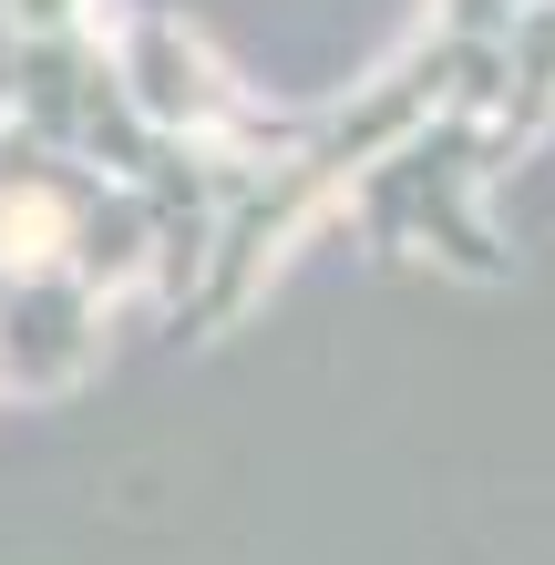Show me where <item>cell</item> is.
<instances>
[{
  "mask_svg": "<svg viewBox=\"0 0 555 565\" xmlns=\"http://www.w3.org/2000/svg\"><path fill=\"white\" fill-rule=\"evenodd\" d=\"M278 124L185 21L0 0V402L83 391L114 319L216 340Z\"/></svg>",
  "mask_w": 555,
  "mask_h": 565,
  "instance_id": "6da1fadb",
  "label": "cell"
}]
</instances>
